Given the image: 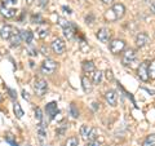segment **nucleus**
<instances>
[{
	"instance_id": "obj_23",
	"label": "nucleus",
	"mask_w": 155,
	"mask_h": 146,
	"mask_svg": "<svg viewBox=\"0 0 155 146\" xmlns=\"http://www.w3.org/2000/svg\"><path fill=\"white\" fill-rule=\"evenodd\" d=\"M149 78L151 80H155V60L149 64Z\"/></svg>"
},
{
	"instance_id": "obj_35",
	"label": "nucleus",
	"mask_w": 155,
	"mask_h": 146,
	"mask_svg": "<svg viewBox=\"0 0 155 146\" xmlns=\"http://www.w3.org/2000/svg\"><path fill=\"white\" fill-rule=\"evenodd\" d=\"M151 9H153V12L155 13V2H154V3L151 4Z\"/></svg>"
},
{
	"instance_id": "obj_1",
	"label": "nucleus",
	"mask_w": 155,
	"mask_h": 146,
	"mask_svg": "<svg viewBox=\"0 0 155 146\" xmlns=\"http://www.w3.org/2000/svg\"><path fill=\"white\" fill-rule=\"evenodd\" d=\"M109 48L113 55H119V53L125 51V41L123 39H114V40L110 41Z\"/></svg>"
},
{
	"instance_id": "obj_13",
	"label": "nucleus",
	"mask_w": 155,
	"mask_h": 146,
	"mask_svg": "<svg viewBox=\"0 0 155 146\" xmlns=\"http://www.w3.org/2000/svg\"><path fill=\"white\" fill-rule=\"evenodd\" d=\"M21 41H22L21 34H19V31L16 28V30H14V32H13V35L11 36V39H9V43H11L12 47H18L19 44H21Z\"/></svg>"
},
{
	"instance_id": "obj_11",
	"label": "nucleus",
	"mask_w": 155,
	"mask_h": 146,
	"mask_svg": "<svg viewBox=\"0 0 155 146\" xmlns=\"http://www.w3.org/2000/svg\"><path fill=\"white\" fill-rule=\"evenodd\" d=\"M105 98H106V101L109 102V105L116 106V102H118V96H116L115 91H113V89L107 91V92H106V95H105Z\"/></svg>"
},
{
	"instance_id": "obj_32",
	"label": "nucleus",
	"mask_w": 155,
	"mask_h": 146,
	"mask_svg": "<svg viewBox=\"0 0 155 146\" xmlns=\"http://www.w3.org/2000/svg\"><path fill=\"white\" fill-rule=\"evenodd\" d=\"M48 3H49V0H39V4H40V7H47L48 5Z\"/></svg>"
},
{
	"instance_id": "obj_24",
	"label": "nucleus",
	"mask_w": 155,
	"mask_h": 146,
	"mask_svg": "<svg viewBox=\"0 0 155 146\" xmlns=\"http://www.w3.org/2000/svg\"><path fill=\"white\" fill-rule=\"evenodd\" d=\"M65 146H79V138L76 136H72V137L67 138Z\"/></svg>"
},
{
	"instance_id": "obj_36",
	"label": "nucleus",
	"mask_w": 155,
	"mask_h": 146,
	"mask_svg": "<svg viewBox=\"0 0 155 146\" xmlns=\"http://www.w3.org/2000/svg\"><path fill=\"white\" fill-rule=\"evenodd\" d=\"M2 101H3V96H2V95H0V102H2Z\"/></svg>"
},
{
	"instance_id": "obj_10",
	"label": "nucleus",
	"mask_w": 155,
	"mask_h": 146,
	"mask_svg": "<svg viewBox=\"0 0 155 146\" xmlns=\"http://www.w3.org/2000/svg\"><path fill=\"white\" fill-rule=\"evenodd\" d=\"M111 11L114 12L115 17L119 19V18H123L124 17V14H125V7L123 5L122 3H116V4H114V5H113Z\"/></svg>"
},
{
	"instance_id": "obj_19",
	"label": "nucleus",
	"mask_w": 155,
	"mask_h": 146,
	"mask_svg": "<svg viewBox=\"0 0 155 146\" xmlns=\"http://www.w3.org/2000/svg\"><path fill=\"white\" fill-rule=\"evenodd\" d=\"M102 71H100V70H96L93 74H92V83L93 84H100L101 80H102Z\"/></svg>"
},
{
	"instance_id": "obj_22",
	"label": "nucleus",
	"mask_w": 155,
	"mask_h": 146,
	"mask_svg": "<svg viewBox=\"0 0 155 146\" xmlns=\"http://www.w3.org/2000/svg\"><path fill=\"white\" fill-rule=\"evenodd\" d=\"M142 146H155V133L147 136V137L145 138Z\"/></svg>"
},
{
	"instance_id": "obj_15",
	"label": "nucleus",
	"mask_w": 155,
	"mask_h": 146,
	"mask_svg": "<svg viewBox=\"0 0 155 146\" xmlns=\"http://www.w3.org/2000/svg\"><path fill=\"white\" fill-rule=\"evenodd\" d=\"M83 71L87 74H93L96 71V66L93 61H84L83 62Z\"/></svg>"
},
{
	"instance_id": "obj_3",
	"label": "nucleus",
	"mask_w": 155,
	"mask_h": 146,
	"mask_svg": "<svg viewBox=\"0 0 155 146\" xmlns=\"http://www.w3.org/2000/svg\"><path fill=\"white\" fill-rule=\"evenodd\" d=\"M34 91L38 96L43 97L48 92V83L44 79H36L34 83Z\"/></svg>"
},
{
	"instance_id": "obj_9",
	"label": "nucleus",
	"mask_w": 155,
	"mask_h": 146,
	"mask_svg": "<svg viewBox=\"0 0 155 146\" xmlns=\"http://www.w3.org/2000/svg\"><path fill=\"white\" fill-rule=\"evenodd\" d=\"M149 43V35L146 32H138L137 36H136V45L138 48L145 47Z\"/></svg>"
},
{
	"instance_id": "obj_14",
	"label": "nucleus",
	"mask_w": 155,
	"mask_h": 146,
	"mask_svg": "<svg viewBox=\"0 0 155 146\" xmlns=\"http://www.w3.org/2000/svg\"><path fill=\"white\" fill-rule=\"evenodd\" d=\"M19 34H21L22 41H25L26 44H31V41L34 39V34L30 30H22V31H19Z\"/></svg>"
},
{
	"instance_id": "obj_7",
	"label": "nucleus",
	"mask_w": 155,
	"mask_h": 146,
	"mask_svg": "<svg viewBox=\"0 0 155 146\" xmlns=\"http://www.w3.org/2000/svg\"><path fill=\"white\" fill-rule=\"evenodd\" d=\"M97 39L101 41V43H109L110 39H111V31L109 28H100L98 31H97Z\"/></svg>"
},
{
	"instance_id": "obj_26",
	"label": "nucleus",
	"mask_w": 155,
	"mask_h": 146,
	"mask_svg": "<svg viewBox=\"0 0 155 146\" xmlns=\"http://www.w3.org/2000/svg\"><path fill=\"white\" fill-rule=\"evenodd\" d=\"M70 114L72 115V118H79V110H78L74 102L70 105Z\"/></svg>"
},
{
	"instance_id": "obj_21",
	"label": "nucleus",
	"mask_w": 155,
	"mask_h": 146,
	"mask_svg": "<svg viewBox=\"0 0 155 146\" xmlns=\"http://www.w3.org/2000/svg\"><path fill=\"white\" fill-rule=\"evenodd\" d=\"M13 110H14V114H16V116L18 119H21L22 116H23V110L21 108V105L18 104V102H14V105H13Z\"/></svg>"
},
{
	"instance_id": "obj_27",
	"label": "nucleus",
	"mask_w": 155,
	"mask_h": 146,
	"mask_svg": "<svg viewBox=\"0 0 155 146\" xmlns=\"http://www.w3.org/2000/svg\"><path fill=\"white\" fill-rule=\"evenodd\" d=\"M98 136V128H92L91 129V133L88 136V141H94Z\"/></svg>"
},
{
	"instance_id": "obj_16",
	"label": "nucleus",
	"mask_w": 155,
	"mask_h": 146,
	"mask_svg": "<svg viewBox=\"0 0 155 146\" xmlns=\"http://www.w3.org/2000/svg\"><path fill=\"white\" fill-rule=\"evenodd\" d=\"M81 87H83V91L85 92V93H89V92L92 91V83L91 80L88 79V76H81Z\"/></svg>"
},
{
	"instance_id": "obj_5",
	"label": "nucleus",
	"mask_w": 155,
	"mask_h": 146,
	"mask_svg": "<svg viewBox=\"0 0 155 146\" xmlns=\"http://www.w3.org/2000/svg\"><path fill=\"white\" fill-rule=\"evenodd\" d=\"M137 75H138L140 79H141L142 81H145V83L150 80V78H149V62L147 61H143L142 64L138 66Z\"/></svg>"
},
{
	"instance_id": "obj_25",
	"label": "nucleus",
	"mask_w": 155,
	"mask_h": 146,
	"mask_svg": "<svg viewBox=\"0 0 155 146\" xmlns=\"http://www.w3.org/2000/svg\"><path fill=\"white\" fill-rule=\"evenodd\" d=\"M48 34H49V28H48L47 26L40 27V28L38 30V35H39V38H41V39L47 38V36H48Z\"/></svg>"
},
{
	"instance_id": "obj_31",
	"label": "nucleus",
	"mask_w": 155,
	"mask_h": 146,
	"mask_svg": "<svg viewBox=\"0 0 155 146\" xmlns=\"http://www.w3.org/2000/svg\"><path fill=\"white\" fill-rule=\"evenodd\" d=\"M87 146H101V144H100V141L94 140V141H89V142L87 144Z\"/></svg>"
},
{
	"instance_id": "obj_34",
	"label": "nucleus",
	"mask_w": 155,
	"mask_h": 146,
	"mask_svg": "<svg viewBox=\"0 0 155 146\" xmlns=\"http://www.w3.org/2000/svg\"><path fill=\"white\" fill-rule=\"evenodd\" d=\"M101 2H102L104 4H111V3L114 2V0H101Z\"/></svg>"
},
{
	"instance_id": "obj_17",
	"label": "nucleus",
	"mask_w": 155,
	"mask_h": 146,
	"mask_svg": "<svg viewBox=\"0 0 155 146\" xmlns=\"http://www.w3.org/2000/svg\"><path fill=\"white\" fill-rule=\"evenodd\" d=\"M17 13V9L14 8H2V14L5 18H13Z\"/></svg>"
},
{
	"instance_id": "obj_4",
	"label": "nucleus",
	"mask_w": 155,
	"mask_h": 146,
	"mask_svg": "<svg viewBox=\"0 0 155 146\" xmlns=\"http://www.w3.org/2000/svg\"><path fill=\"white\" fill-rule=\"evenodd\" d=\"M136 56H137V53H136V51L132 49V48L125 49L123 52V56H122V64L124 66H128L130 64H133L134 60H136Z\"/></svg>"
},
{
	"instance_id": "obj_12",
	"label": "nucleus",
	"mask_w": 155,
	"mask_h": 146,
	"mask_svg": "<svg viewBox=\"0 0 155 146\" xmlns=\"http://www.w3.org/2000/svg\"><path fill=\"white\" fill-rule=\"evenodd\" d=\"M45 110H47V114L49 115L51 119H54V116L58 114V108H57L56 102H49V104L45 106Z\"/></svg>"
},
{
	"instance_id": "obj_28",
	"label": "nucleus",
	"mask_w": 155,
	"mask_h": 146,
	"mask_svg": "<svg viewBox=\"0 0 155 146\" xmlns=\"http://www.w3.org/2000/svg\"><path fill=\"white\" fill-rule=\"evenodd\" d=\"M35 119L39 124L43 121V113H41V109L40 108H36L35 109Z\"/></svg>"
},
{
	"instance_id": "obj_18",
	"label": "nucleus",
	"mask_w": 155,
	"mask_h": 146,
	"mask_svg": "<svg viewBox=\"0 0 155 146\" xmlns=\"http://www.w3.org/2000/svg\"><path fill=\"white\" fill-rule=\"evenodd\" d=\"M91 127L89 125H87V124H83L80 127V136H81V138L85 140V141H88V136L91 133Z\"/></svg>"
},
{
	"instance_id": "obj_30",
	"label": "nucleus",
	"mask_w": 155,
	"mask_h": 146,
	"mask_svg": "<svg viewBox=\"0 0 155 146\" xmlns=\"http://www.w3.org/2000/svg\"><path fill=\"white\" fill-rule=\"evenodd\" d=\"M5 140H7V142H8V144H11L12 146H18V144L16 142V141H14V138H13V136H12V134H9V133H8V134L5 136Z\"/></svg>"
},
{
	"instance_id": "obj_6",
	"label": "nucleus",
	"mask_w": 155,
	"mask_h": 146,
	"mask_svg": "<svg viewBox=\"0 0 155 146\" xmlns=\"http://www.w3.org/2000/svg\"><path fill=\"white\" fill-rule=\"evenodd\" d=\"M51 48H52V51L54 52L56 55H62V53L65 52V49H66V43L62 40V39L57 38V39H54V40L52 41Z\"/></svg>"
},
{
	"instance_id": "obj_33",
	"label": "nucleus",
	"mask_w": 155,
	"mask_h": 146,
	"mask_svg": "<svg viewBox=\"0 0 155 146\" xmlns=\"http://www.w3.org/2000/svg\"><path fill=\"white\" fill-rule=\"evenodd\" d=\"M106 76H107V79H113V71H111V70H107V71H106Z\"/></svg>"
},
{
	"instance_id": "obj_37",
	"label": "nucleus",
	"mask_w": 155,
	"mask_h": 146,
	"mask_svg": "<svg viewBox=\"0 0 155 146\" xmlns=\"http://www.w3.org/2000/svg\"><path fill=\"white\" fill-rule=\"evenodd\" d=\"M27 2H30V0H27Z\"/></svg>"
},
{
	"instance_id": "obj_20",
	"label": "nucleus",
	"mask_w": 155,
	"mask_h": 146,
	"mask_svg": "<svg viewBox=\"0 0 155 146\" xmlns=\"http://www.w3.org/2000/svg\"><path fill=\"white\" fill-rule=\"evenodd\" d=\"M38 136H39V140L41 141H44V138L47 137V129H45V127L44 125H43L41 123L38 125Z\"/></svg>"
},
{
	"instance_id": "obj_29",
	"label": "nucleus",
	"mask_w": 155,
	"mask_h": 146,
	"mask_svg": "<svg viewBox=\"0 0 155 146\" xmlns=\"http://www.w3.org/2000/svg\"><path fill=\"white\" fill-rule=\"evenodd\" d=\"M105 18L109 19V21H115V19H118L115 17V14H114V12L111 11V9H110V11H107V13L105 14Z\"/></svg>"
},
{
	"instance_id": "obj_2",
	"label": "nucleus",
	"mask_w": 155,
	"mask_h": 146,
	"mask_svg": "<svg viewBox=\"0 0 155 146\" xmlns=\"http://www.w3.org/2000/svg\"><path fill=\"white\" fill-rule=\"evenodd\" d=\"M57 62L54 60H52V58H47V60L41 64V67H40V71L43 74L45 75H51L53 74L56 70H57Z\"/></svg>"
},
{
	"instance_id": "obj_8",
	"label": "nucleus",
	"mask_w": 155,
	"mask_h": 146,
	"mask_svg": "<svg viewBox=\"0 0 155 146\" xmlns=\"http://www.w3.org/2000/svg\"><path fill=\"white\" fill-rule=\"evenodd\" d=\"M14 30H16V28H14L12 25H4L2 27V30H0V38L4 39V40H9L11 36L13 35Z\"/></svg>"
}]
</instances>
